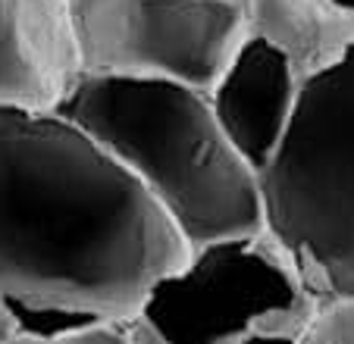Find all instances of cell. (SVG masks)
I'll return each mask as SVG.
<instances>
[{
  "label": "cell",
  "mask_w": 354,
  "mask_h": 344,
  "mask_svg": "<svg viewBox=\"0 0 354 344\" xmlns=\"http://www.w3.org/2000/svg\"><path fill=\"white\" fill-rule=\"evenodd\" d=\"M188 245L57 113L0 110V341L129 323Z\"/></svg>",
  "instance_id": "1"
},
{
  "label": "cell",
  "mask_w": 354,
  "mask_h": 344,
  "mask_svg": "<svg viewBox=\"0 0 354 344\" xmlns=\"http://www.w3.org/2000/svg\"><path fill=\"white\" fill-rule=\"evenodd\" d=\"M57 116L113 160L188 247L263 229L257 175L194 88L75 75Z\"/></svg>",
  "instance_id": "2"
},
{
  "label": "cell",
  "mask_w": 354,
  "mask_h": 344,
  "mask_svg": "<svg viewBox=\"0 0 354 344\" xmlns=\"http://www.w3.org/2000/svg\"><path fill=\"white\" fill-rule=\"evenodd\" d=\"M257 191L261 232L298 269L314 304L354 298V44L301 82Z\"/></svg>",
  "instance_id": "3"
},
{
  "label": "cell",
  "mask_w": 354,
  "mask_h": 344,
  "mask_svg": "<svg viewBox=\"0 0 354 344\" xmlns=\"http://www.w3.org/2000/svg\"><path fill=\"white\" fill-rule=\"evenodd\" d=\"M314 307L286 254L251 232L188 247L129 323L151 344H239L257 332H301Z\"/></svg>",
  "instance_id": "4"
},
{
  "label": "cell",
  "mask_w": 354,
  "mask_h": 344,
  "mask_svg": "<svg viewBox=\"0 0 354 344\" xmlns=\"http://www.w3.org/2000/svg\"><path fill=\"white\" fill-rule=\"evenodd\" d=\"M79 75L207 94L245 38L241 0H66Z\"/></svg>",
  "instance_id": "5"
},
{
  "label": "cell",
  "mask_w": 354,
  "mask_h": 344,
  "mask_svg": "<svg viewBox=\"0 0 354 344\" xmlns=\"http://www.w3.org/2000/svg\"><path fill=\"white\" fill-rule=\"evenodd\" d=\"M301 91V75L270 44L245 35L204 97L232 151L261 172L276 153Z\"/></svg>",
  "instance_id": "6"
},
{
  "label": "cell",
  "mask_w": 354,
  "mask_h": 344,
  "mask_svg": "<svg viewBox=\"0 0 354 344\" xmlns=\"http://www.w3.org/2000/svg\"><path fill=\"white\" fill-rule=\"evenodd\" d=\"M75 75L66 0H0V110L57 113Z\"/></svg>",
  "instance_id": "7"
},
{
  "label": "cell",
  "mask_w": 354,
  "mask_h": 344,
  "mask_svg": "<svg viewBox=\"0 0 354 344\" xmlns=\"http://www.w3.org/2000/svg\"><path fill=\"white\" fill-rule=\"evenodd\" d=\"M245 35L279 50L301 82L329 69L354 44V13L335 0H241Z\"/></svg>",
  "instance_id": "8"
},
{
  "label": "cell",
  "mask_w": 354,
  "mask_h": 344,
  "mask_svg": "<svg viewBox=\"0 0 354 344\" xmlns=\"http://www.w3.org/2000/svg\"><path fill=\"white\" fill-rule=\"evenodd\" d=\"M301 338L304 344H354V298L317 304Z\"/></svg>",
  "instance_id": "9"
},
{
  "label": "cell",
  "mask_w": 354,
  "mask_h": 344,
  "mask_svg": "<svg viewBox=\"0 0 354 344\" xmlns=\"http://www.w3.org/2000/svg\"><path fill=\"white\" fill-rule=\"evenodd\" d=\"M0 344H135L132 341V325L129 323H97L88 329H75L66 335H54V338H7Z\"/></svg>",
  "instance_id": "10"
},
{
  "label": "cell",
  "mask_w": 354,
  "mask_h": 344,
  "mask_svg": "<svg viewBox=\"0 0 354 344\" xmlns=\"http://www.w3.org/2000/svg\"><path fill=\"white\" fill-rule=\"evenodd\" d=\"M239 344H304L301 332H257Z\"/></svg>",
  "instance_id": "11"
},
{
  "label": "cell",
  "mask_w": 354,
  "mask_h": 344,
  "mask_svg": "<svg viewBox=\"0 0 354 344\" xmlns=\"http://www.w3.org/2000/svg\"><path fill=\"white\" fill-rule=\"evenodd\" d=\"M335 3H339V7H345L348 13H354V0H335Z\"/></svg>",
  "instance_id": "12"
},
{
  "label": "cell",
  "mask_w": 354,
  "mask_h": 344,
  "mask_svg": "<svg viewBox=\"0 0 354 344\" xmlns=\"http://www.w3.org/2000/svg\"><path fill=\"white\" fill-rule=\"evenodd\" d=\"M129 325H132V323H129ZM132 341H135V344H151V341H145V338H141L135 329H132Z\"/></svg>",
  "instance_id": "13"
}]
</instances>
